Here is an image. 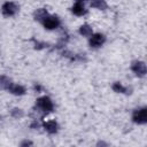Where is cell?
Returning a JSON list of instances; mask_svg holds the SVG:
<instances>
[{
	"label": "cell",
	"instance_id": "obj_1",
	"mask_svg": "<svg viewBox=\"0 0 147 147\" xmlns=\"http://www.w3.org/2000/svg\"><path fill=\"white\" fill-rule=\"evenodd\" d=\"M37 108L39 111H42V113H49L53 110L54 108V105L52 102V100L48 98V96H41L37 100Z\"/></svg>",
	"mask_w": 147,
	"mask_h": 147
},
{
	"label": "cell",
	"instance_id": "obj_2",
	"mask_svg": "<svg viewBox=\"0 0 147 147\" xmlns=\"http://www.w3.org/2000/svg\"><path fill=\"white\" fill-rule=\"evenodd\" d=\"M133 122L138 123V124H145L147 122V110L146 108H139L133 113L132 116Z\"/></svg>",
	"mask_w": 147,
	"mask_h": 147
},
{
	"label": "cell",
	"instance_id": "obj_3",
	"mask_svg": "<svg viewBox=\"0 0 147 147\" xmlns=\"http://www.w3.org/2000/svg\"><path fill=\"white\" fill-rule=\"evenodd\" d=\"M42 24L47 30H54L60 25V20L56 16H47L42 20Z\"/></svg>",
	"mask_w": 147,
	"mask_h": 147
},
{
	"label": "cell",
	"instance_id": "obj_4",
	"mask_svg": "<svg viewBox=\"0 0 147 147\" xmlns=\"http://www.w3.org/2000/svg\"><path fill=\"white\" fill-rule=\"evenodd\" d=\"M2 14L5 15V16H13V15H15L16 13H17V10H18V7H17V5L16 3H14V2H6L3 6H2Z\"/></svg>",
	"mask_w": 147,
	"mask_h": 147
},
{
	"label": "cell",
	"instance_id": "obj_5",
	"mask_svg": "<svg viewBox=\"0 0 147 147\" xmlns=\"http://www.w3.org/2000/svg\"><path fill=\"white\" fill-rule=\"evenodd\" d=\"M106 38L103 34L101 33H95V34H92L91 38H90V46L93 47V48H96V47H100L103 42H105Z\"/></svg>",
	"mask_w": 147,
	"mask_h": 147
},
{
	"label": "cell",
	"instance_id": "obj_6",
	"mask_svg": "<svg viewBox=\"0 0 147 147\" xmlns=\"http://www.w3.org/2000/svg\"><path fill=\"white\" fill-rule=\"evenodd\" d=\"M132 70L134 71V74L137 76L142 77L146 74V64L144 62H141V61H137V62H134L132 64Z\"/></svg>",
	"mask_w": 147,
	"mask_h": 147
},
{
	"label": "cell",
	"instance_id": "obj_7",
	"mask_svg": "<svg viewBox=\"0 0 147 147\" xmlns=\"http://www.w3.org/2000/svg\"><path fill=\"white\" fill-rule=\"evenodd\" d=\"M8 91L15 95H23L25 93V88L22 86V85H17V84H13L8 87Z\"/></svg>",
	"mask_w": 147,
	"mask_h": 147
},
{
	"label": "cell",
	"instance_id": "obj_8",
	"mask_svg": "<svg viewBox=\"0 0 147 147\" xmlns=\"http://www.w3.org/2000/svg\"><path fill=\"white\" fill-rule=\"evenodd\" d=\"M71 10H72V13H74L75 15H77V16H83V15L86 13V9H85V7H84V5H83L82 2H76V3L72 6Z\"/></svg>",
	"mask_w": 147,
	"mask_h": 147
},
{
	"label": "cell",
	"instance_id": "obj_9",
	"mask_svg": "<svg viewBox=\"0 0 147 147\" xmlns=\"http://www.w3.org/2000/svg\"><path fill=\"white\" fill-rule=\"evenodd\" d=\"M44 127H45V130L47 131V132H49V133H55L56 131H57V123L55 122V121H47L45 124H44Z\"/></svg>",
	"mask_w": 147,
	"mask_h": 147
},
{
	"label": "cell",
	"instance_id": "obj_10",
	"mask_svg": "<svg viewBox=\"0 0 147 147\" xmlns=\"http://www.w3.org/2000/svg\"><path fill=\"white\" fill-rule=\"evenodd\" d=\"M79 33L84 37H91L93 34V31H92V28L88 24H84L79 28Z\"/></svg>",
	"mask_w": 147,
	"mask_h": 147
},
{
	"label": "cell",
	"instance_id": "obj_11",
	"mask_svg": "<svg viewBox=\"0 0 147 147\" xmlns=\"http://www.w3.org/2000/svg\"><path fill=\"white\" fill-rule=\"evenodd\" d=\"M91 7L103 10L107 8V3L105 0H91Z\"/></svg>",
	"mask_w": 147,
	"mask_h": 147
},
{
	"label": "cell",
	"instance_id": "obj_12",
	"mask_svg": "<svg viewBox=\"0 0 147 147\" xmlns=\"http://www.w3.org/2000/svg\"><path fill=\"white\" fill-rule=\"evenodd\" d=\"M47 16H48V14H47L46 9H44V8H39V9H37L36 13H34V18L38 20V21H41V22H42V20L46 18Z\"/></svg>",
	"mask_w": 147,
	"mask_h": 147
},
{
	"label": "cell",
	"instance_id": "obj_13",
	"mask_svg": "<svg viewBox=\"0 0 147 147\" xmlns=\"http://www.w3.org/2000/svg\"><path fill=\"white\" fill-rule=\"evenodd\" d=\"M11 85L10 79L6 76H0V90H8V87Z\"/></svg>",
	"mask_w": 147,
	"mask_h": 147
},
{
	"label": "cell",
	"instance_id": "obj_14",
	"mask_svg": "<svg viewBox=\"0 0 147 147\" xmlns=\"http://www.w3.org/2000/svg\"><path fill=\"white\" fill-rule=\"evenodd\" d=\"M113 90H114L115 92H117V93H124V92L126 91V88H125L121 83H118V82L113 85Z\"/></svg>",
	"mask_w": 147,
	"mask_h": 147
},
{
	"label": "cell",
	"instance_id": "obj_15",
	"mask_svg": "<svg viewBox=\"0 0 147 147\" xmlns=\"http://www.w3.org/2000/svg\"><path fill=\"white\" fill-rule=\"evenodd\" d=\"M11 115H13V117H15V118H21V117H23L24 113H23V110L20 109V108H14V109L11 110Z\"/></svg>",
	"mask_w": 147,
	"mask_h": 147
},
{
	"label": "cell",
	"instance_id": "obj_16",
	"mask_svg": "<svg viewBox=\"0 0 147 147\" xmlns=\"http://www.w3.org/2000/svg\"><path fill=\"white\" fill-rule=\"evenodd\" d=\"M34 91L40 92V91H41V86H40V85H34Z\"/></svg>",
	"mask_w": 147,
	"mask_h": 147
},
{
	"label": "cell",
	"instance_id": "obj_17",
	"mask_svg": "<svg viewBox=\"0 0 147 147\" xmlns=\"http://www.w3.org/2000/svg\"><path fill=\"white\" fill-rule=\"evenodd\" d=\"M21 145H22V146H25V145H32V142H31V141H24V142H22Z\"/></svg>",
	"mask_w": 147,
	"mask_h": 147
},
{
	"label": "cell",
	"instance_id": "obj_18",
	"mask_svg": "<svg viewBox=\"0 0 147 147\" xmlns=\"http://www.w3.org/2000/svg\"><path fill=\"white\" fill-rule=\"evenodd\" d=\"M77 2H83V1H85V0H76Z\"/></svg>",
	"mask_w": 147,
	"mask_h": 147
}]
</instances>
